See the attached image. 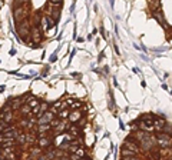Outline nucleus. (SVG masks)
Here are the masks:
<instances>
[{"instance_id":"f257e3e1","label":"nucleus","mask_w":172,"mask_h":160,"mask_svg":"<svg viewBox=\"0 0 172 160\" xmlns=\"http://www.w3.org/2000/svg\"><path fill=\"white\" fill-rule=\"evenodd\" d=\"M26 16H27V10L25 7H16V10H14V19L17 20V22H22Z\"/></svg>"},{"instance_id":"f03ea898","label":"nucleus","mask_w":172,"mask_h":160,"mask_svg":"<svg viewBox=\"0 0 172 160\" xmlns=\"http://www.w3.org/2000/svg\"><path fill=\"white\" fill-rule=\"evenodd\" d=\"M53 113L52 112H46V113H43V115L40 116V120L39 123L40 124H50V122L53 120Z\"/></svg>"},{"instance_id":"7ed1b4c3","label":"nucleus","mask_w":172,"mask_h":160,"mask_svg":"<svg viewBox=\"0 0 172 160\" xmlns=\"http://www.w3.org/2000/svg\"><path fill=\"white\" fill-rule=\"evenodd\" d=\"M125 146H126V147H128V149H129V150H132L133 153H138V152H139V147H138V144H136L135 141L126 140V141H125Z\"/></svg>"},{"instance_id":"20e7f679","label":"nucleus","mask_w":172,"mask_h":160,"mask_svg":"<svg viewBox=\"0 0 172 160\" xmlns=\"http://www.w3.org/2000/svg\"><path fill=\"white\" fill-rule=\"evenodd\" d=\"M67 117L70 119V122H78V120H79L82 116H80V112H79V110H73L72 113H69V116H67Z\"/></svg>"},{"instance_id":"39448f33","label":"nucleus","mask_w":172,"mask_h":160,"mask_svg":"<svg viewBox=\"0 0 172 160\" xmlns=\"http://www.w3.org/2000/svg\"><path fill=\"white\" fill-rule=\"evenodd\" d=\"M30 110H32V107H30L29 104H23V106L20 107V112H22L23 115H30Z\"/></svg>"},{"instance_id":"423d86ee","label":"nucleus","mask_w":172,"mask_h":160,"mask_svg":"<svg viewBox=\"0 0 172 160\" xmlns=\"http://www.w3.org/2000/svg\"><path fill=\"white\" fill-rule=\"evenodd\" d=\"M1 117H3V120L6 123H9V122H12V119H13V115L10 113V112H7L6 115L4 113H1Z\"/></svg>"},{"instance_id":"0eeeda50","label":"nucleus","mask_w":172,"mask_h":160,"mask_svg":"<svg viewBox=\"0 0 172 160\" xmlns=\"http://www.w3.org/2000/svg\"><path fill=\"white\" fill-rule=\"evenodd\" d=\"M50 127H52L50 124H40L39 127H37V130H39L40 133H43V132H47V130H49Z\"/></svg>"},{"instance_id":"6e6552de","label":"nucleus","mask_w":172,"mask_h":160,"mask_svg":"<svg viewBox=\"0 0 172 160\" xmlns=\"http://www.w3.org/2000/svg\"><path fill=\"white\" fill-rule=\"evenodd\" d=\"M39 144H40V147H46V146H49V139L42 137V139L39 140Z\"/></svg>"},{"instance_id":"1a4fd4ad","label":"nucleus","mask_w":172,"mask_h":160,"mask_svg":"<svg viewBox=\"0 0 172 160\" xmlns=\"http://www.w3.org/2000/svg\"><path fill=\"white\" fill-rule=\"evenodd\" d=\"M53 156H55V153L53 152H47L43 157H39V160H50V159H53Z\"/></svg>"},{"instance_id":"9d476101","label":"nucleus","mask_w":172,"mask_h":160,"mask_svg":"<svg viewBox=\"0 0 172 160\" xmlns=\"http://www.w3.org/2000/svg\"><path fill=\"white\" fill-rule=\"evenodd\" d=\"M58 116H59V119H62V120H63V119H66L67 116H69V112H67V110H63V109H62V110L59 112V115H58Z\"/></svg>"},{"instance_id":"9b49d317","label":"nucleus","mask_w":172,"mask_h":160,"mask_svg":"<svg viewBox=\"0 0 172 160\" xmlns=\"http://www.w3.org/2000/svg\"><path fill=\"white\" fill-rule=\"evenodd\" d=\"M69 104L72 106V109H78V107H80V106H82V103H79V102H73V100H69Z\"/></svg>"},{"instance_id":"f8f14e48","label":"nucleus","mask_w":172,"mask_h":160,"mask_svg":"<svg viewBox=\"0 0 172 160\" xmlns=\"http://www.w3.org/2000/svg\"><path fill=\"white\" fill-rule=\"evenodd\" d=\"M20 104H22L20 99H14V100H13V104H12V107H13V109H17V107H20Z\"/></svg>"},{"instance_id":"ddd939ff","label":"nucleus","mask_w":172,"mask_h":160,"mask_svg":"<svg viewBox=\"0 0 172 160\" xmlns=\"http://www.w3.org/2000/svg\"><path fill=\"white\" fill-rule=\"evenodd\" d=\"M27 104H29L30 107H34V106H37V104H39V102H37L36 99H33V97H32V99L29 100V103H27Z\"/></svg>"},{"instance_id":"4468645a","label":"nucleus","mask_w":172,"mask_h":160,"mask_svg":"<svg viewBox=\"0 0 172 160\" xmlns=\"http://www.w3.org/2000/svg\"><path fill=\"white\" fill-rule=\"evenodd\" d=\"M133 152L132 150H129V149H128V150H122V156H133Z\"/></svg>"},{"instance_id":"2eb2a0df","label":"nucleus","mask_w":172,"mask_h":160,"mask_svg":"<svg viewBox=\"0 0 172 160\" xmlns=\"http://www.w3.org/2000/svg\"><path fill=\"white\" fill-rule=\"evenodd\" d=\"M17 141H19L20 144H23V143H25V141H26V136H23V135L17 136Z\"/></svg>"},{"instance_id":"dca6fc26","label":"nucleus","mask_w":172,"mask_h":160,"mask_svg":"<svg viewBox=\"0 0 172 160\" xmlns=\"http://www.w3.org/2000/svg\"><path fill=\"white\" fill-rule=\"evenodd\" d=\"M40 107V113L43 115L45 112H46V109H47V103H42V106H39Z\"/></svg>"},{"instance_id":"f3484780","label":"nucleus","mask_w":172,"mask_h":160,"mask_svg":"<svg viewBox=\"0 0 172 160\" xmlns=\"http://www.w3.org/2000/svg\"><path fill=\"white\" fill-rule=\"evenodd\" d=\"M75 153L78 154V156H79V157H82V156H83V154H85V150H83V149H82V147H78V150H76V152H75Z\"/></svg>"},{"instance_id":"a211bd4d","label":"nucleus","mask_w":172,"mask_h":160,"mask_svg":"<svg viewBox=\"0 0 172 160\" xmlns=\"http://www.w3.org/2000/svg\"><path fill=\"white\" fill-rule=\"evenodd\" d=\"M6 126H7V123L4 122V120H0V132H1V130H6Z\"/></svg>"},{"instance_id":"6ab92c4d","label":"nucleus","mask_w":172,"mask_h":160,"mask_svg":"<svg viewBox=\"0 0 172 160\" xmlns=\"http://www.w3.org/2000/svg\"><path fill=\"white\" fill-rule=\"evenodd\" d=\"M70 133H72V135H79V129L78 127H70Z\"/></svg>"},{"instance_id":"aec40b11","label":"nucleus","mask_w":172,"mask_h":160,"mask_svg":"<svg viewBox=\"0 0 172 160\" xmlns=\"http://www.w3.org/2000/svg\"><path fill=\"white\" fill-rule=\"evenodd\" d=\"M79 159H80V157H79V156H78V154H76V153L70 156V160H79Z\"/></svg>"},{"instance_id":"412c9836","label":"nucleus","mask_w":172,"mask_h":160,"mask_svg":"<svg viewBox=\"0 0 172 160\" xmlns=\"http://www.w3.org/2000/svg\"><path fill=\"white\" fill-rule=\"evenodd\" d=\"M29 0H16V4H23V3H27Z\"/></svg>"},{"instance_id":"4be33fe9","label":"nucleus","mask_w":172,"mask_h":160,"mask_svg":"<svg viewBox=\"0 0 172 160\" xmlns=\"http://www.w3.org/2000/svg\"><path fill=\"white\" fill-rule=\"evenodd\" d=\"M62 160H70V159H62Z\"/></svg>"},{"instance_id":"5701e85b","label":"nucleus","mask_w":172,"mask_h":160,"mask_svg":"<svg viewBox=\"0 0 172 160\" xmlns=\"http://www.w3.org/2000/svg\"><path fill=\"white\" fill-rule=\"evenodd\" d=\"M79 160H85V159H79Z\"/></svg>"}]
</instances>
